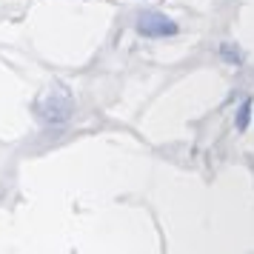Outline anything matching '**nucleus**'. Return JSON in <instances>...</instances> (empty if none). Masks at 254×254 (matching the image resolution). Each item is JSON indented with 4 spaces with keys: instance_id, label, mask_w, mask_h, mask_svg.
Returning a JSON list of instances; mask_svg holds the SVG:
<instances>
[{
    "instance_id": "nucleus-1",
    "label": "nucleus",
    "mask_w": 254,
    "mask_h": 254,
    "mask_svg": "<svg viewBox=\"0 0 254 254\" xmlns=\"http://www.w3.org/2000/svg\"><path fill=\"white\" fill-rule=\"evenodd\" d=\"M37 115L43 117L46 123H63V120H69L71 115V100L66 92H60V89H55V92H49L40 103H37Z\"/></svg>"
},
{
    "instance_id": "nucleus-2",
    "label": "nucleus",
    "mask_w": 254,
    "mask_h": 254,
    "mask_svg": "<svg viewBox=\"0 0 254 254\" xmlns=\"http://www.w3.org/2000/svg\"><path fill=\"white\" fill-rule=\"evenodd\" d=\"M137 32L143 37H174L180 32V26L174 23L172 17H166L160 12H146L137 20Z\"/></svg>"
},
{
    "instance_id": "nucleus-3",
    "label": "nucleus",
    "mask_w": 254,
    "mask_h": 254,
    "mask_svg": "<svg viewBox=\"0 0 254 254\" xmlns=\"http://www.w3.org/2000/svg\"><path fill=\"white\" fill-rule=\"evenodd\" d=\"M252 115H254V103L246 97L240 103V109H237V117H234V128L237 131H246L249 128V123H252Z\"/></svg>"
},
{
    "instance_id": "nucleus-4",
    "label": "nucleus",
    "mask_w": 254,
    "mask_h": 254,
    "mask_svg": "<svg viewBox=\"0 0 254 254\" xmlns=\"http://www.w3.org/2000/svg\"><path fill=\"white\" fill-rule=\"evenodd\" d=\"M220 52H223V58H226V60H234V66L240 63V52H237L234 46H229V43H223V49H220Z\"/></svg>"
}]
</instances>
